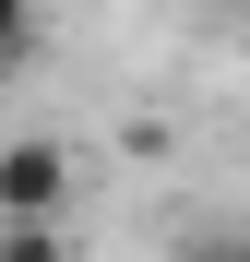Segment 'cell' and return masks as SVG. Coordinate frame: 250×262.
Masks as SVG:
<instances>
[{"instance_id": "1", "label": "cell", "mask_w": 250, "mask_h": 262, "mask_svg": "<svg viewBox=\"0 0 250 262\" xmlns=\"http://www.w3.org/2000/svg\"><path fill=\"white\" fill-rule=\"evenodd\" d=\"M60 191H72V167L48 131H24L12 155H0V227H60Z\"/></svg>"}, {"instance_id": "2", "label": "cell", "mask_w": 250, "mask_h": 262, "mask_svg": "<svg viewBox=\"0 0 250 262\" xmlns=\"http://www.w3.org/2000/svg\"><path fill=\"white\" fill-rule=\"evenodd\" d=\"M0 60H12V72L36 60V0H0Z\"/></svg>"}, {"instance_id": "3", "label": "cell", "mask_w": 250, "mask_h": 262, "mask_svg": "<svg viewBox=\"0 0 250 262\" xmlns=\"http://www.w3.org/2000/svg\"><path fill=\"white\" fill-rule=\"evenodd\" d=\"M0 262H60V227H0Z\"/></svg>"}, {"instance_id": "4", "label": "cell", "mask_w": 250, "mask_h": 262, "mask_svg": "<svg viewBox=\"0 0 250 262\" xmlns=\"http://www.w3.org/2000/svg\"><path fill=\"white\" fill-rule=\"evenodd\" d=\"M191 262H250V250H238V238H202V250H191Z\"/></svg>"}, {"instance_id": "5", "label": "cell", "mask_w": 250, "mask_h": 262, "mask_svg": "<svg viewBox=\"0 0 250 262\" xmlns=\"http://www.w3.org/2000/svg\"><path fill=\"white\" fill-rule=\"evenodd\" d=\"M238 60H250V24H238Z\"/></svg>"}, {"instance_id": "6", "label": "cell", "mask_w": 250, "mask_h": 262, "mask_svg": "<svg viewBox=\"0 0 250 262\" xmlns=\"http://www.w3.org/2000/svg\"><path fill=\"white\" fill-rule=\"evenodd\" d=\"M238 250H250V227H238Z\"/></svg>"}]
</instances>
